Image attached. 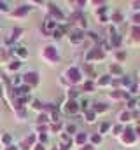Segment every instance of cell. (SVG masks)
Returning <instances> with one entry per match:
<instances>
[{
    "label": "cell",
    "mask_w": 140,
    "mask_h": 150,
    "mask_svg": "<svg viewBox=\"0 0 140 150\" xmlns=\"http://www.w3.org/2000/svg\"><path fill=\"white\" fill-rule=\"evenodd\" d=\"M28 11H30V7H28V5H23L21 9H18V11H14V14H16V16H23V14H26Z\"/></svg>",
    "instance_id": "9c48e42d"
},
{
    "label": "cell",
    "mask_w": 140,
    "mask_h": 150,
    "mask_svg": "<svg viewBox=\"0 0 140 150\" xmlns=\"http://www.w3.org/2000/svg\"><path fill=\"white\" fill-rule=\"evenodd\" d=\"M109 82H110V79H109V77H102V79L98 80V84H100V86H105V84H109Z\"/></svg>",
    "instance_id": "5bb4252c"
},
{
    "label": "cell",
    "mask_w": 140,
    "mask_h": 150,
    "mask_svg": "<svg viewBox=\"0 0 140 150\" xmlns=\"http://www.w3.org/2000/svg\"><path fill=\"white\" fill-rule=\"evenodd\" d=\"M124 133H126V134H124V142H126V143H131V142L135 140L133 131H130V129H128V131H124Z\"/></svg>",
    "instance_id": "8992f818"
},
{
    "label": "cell",
    "mask_w": 140,
    "mask_h": 150,
    "mask_svg": "<svg viewBox=\"0 0 140 150\" xmlns=\"http://www.w3.org/2000/svg\"><path fill=\"white\" fill-rule=\"evenodd\" d=\"M67 75H69L70 82H79V80H81V74H79L77 68H70L69 72H67Z\"/></svg>",
    "instance_id": "7a4b0ae2"
},
{
    "label": "cell",
    "mask_w": 140,
    "mask_h": 150,
    "mask_svg": "<svg viewBox=\"0 0 140 150\" xmlns=\"http://www.w3.org/2000/svg\"><path fill=\"white\" fill-rule=\"evenodd\" d=\"M133 21H135V23H140V14H137V16L133 18Z\"/></svg>",
    "instance_id": "484cf974"
},
{
    "label": "cell",
    "mask_w": 140,
    "mask_h": 150,
    "mask_svg": "<svg viewBox=\"0 0 140 150\" xmlns=\"http://www.w3.org/2000/svg\"><path fill=\"white\" fill-rule=\"evenodd\" d=\"M107 129H109V124H107V122H104V124L100 126V133H105Z\"/></svg>",
    "instance_id": "d6986e66"
},
{
    "label": "cell",
    "mask_w": 140,
    "mask_h": 150,
    "mask_svg": "<svg viewBox=\"0 0 140 150\" xmlns=\"http://www.w3.org/2000/svg\"><path fill=\"white\" fill-rule=\"evenodd\" d=\"M40 142H47V136L46 134H40Z\"/></svg>",
    "instance_id": "83f0119b"
},
{
    "label": "cell",
    "mask_w": 140,
    "mask_h": 150,
    "mask_svg": "<svg viewBox=\"0 0 140 150\" xmlns=\"http://www.w3.org/2000/svg\"><path fill=\"white\" fill-rule=\"evenodd\" d=\"M0 94H2V86H0Z\"/></svg>",
    "instance_id": "836d02e7"
},
{
    "label": "cell",
    "mask_w": 140,
    "mask_h": 150,
    "mask_svg": "<svg viewBox=\"0 0 140 150\" xmlns=\"http://www.w3.org/2000/svg\"><path fill=\"white\" fill-rule=\"evenodd\" d=\"M65 110H67L69 113H75L77 110H79V105H77L75 101H69V103H67V107H65Z\"/></svg>",
    "instance_id": "277c9868"
},
{
    "label": "cell",
    "mask_w": 140,
    "mask_h": 150,
    "mask_svg": "<svg viewBox=\"0 0 140 150\" xmlns=\"http://www.w3.org/2000/svg\"><path fill=\"white\" fill-rule=\"evenodd\" d=\"M49 11H51V14H53L54 18H58V19H60V18H63L61 11H58V9H56V5H53V4H51V5H49Z\"/></svg>",
    "instance_id": "5b68a950"
},
{
    "label": "cell",
    "mask_w": 140,
    "mask_h": 150,
    "mask_svg": "<svg viewBox=\"0 0 140 150\" xmlns=\"http://www.w3.org/2000/svg\"><path fill=\"white\" fill-rule=\"evenodd\" d=\"M112 42H114V44L117 45V44H119V37H114V38H112Z\"/></svg>",
    "instance_id": "f546056e"
},
{
    "label": "cell",
    "mask_w": 140,
    "mask_h": 150,
    "mask_svg": "<svg viewBox=\"0 0 140 150\" xmlns=\"http://www.w3.org/2000/svg\"><path fill=\"white\" fill-rule=\"evenodd\" d=\"M4 142H5V143H9V142H11V136H9V134H5V136H4Z\"/></svg>",
    "instance_id": "d4e9b609"
},
{
    "label": "cell",
    "mask_w": 140,
    "mask_h": 150,
    "mask_svg": "<svg viewBox=\"0 0 140 150\" xmlns=\"http://www.w3.org/2000/svg\"><path fill=\"white\" fill-rule=\"evenodd\" d=\"M34 107H35V108H42V105H40L39 101H35V103H34Z\"/></svg>",
    "instance_id": "f1b7e54d"
},
{
    "label": "cell",
    "mask_w": 140,
    "mask_h": 150,
    "mask_svg": "<svg viewBox=\"0 0 140 150\" xmlns=\"http://www.w3.org/2000/svg\"><path fill=\"white\" fill-rule=\"evenodd\" d=\"M67 129H69V133H75V126H72V124H70Z\"/></svg>",
    "instance_id": "603a6c76"
},
{
    "label": "cell",
    "mask_w": 140,
    "mask_h": 150,
    "mask_svg": "<svg viewBox=\"0 0 140 150\" xmlns=\"http://www.w3.org/2000/svg\"><path fill=\"white\" fill-rule=\"evenodd\" d=\"M86 119L91 122V120H95V112H86Z\"/></svg>",
    "instance_id": "9a60e30c"
},
{
    "label": "cell",
    "mask_w": 140,
    "mask_h": 150,
    "mask_svg": "<svg viewBox=\"0 0 140 150\" xmlns=\"http://www.w3.org/2000/svg\"><path fill=\"white\" fill-rule=\"evenodd\" d=\"M19 67H21V63H19V61H16V63H12V65H11V70H18Z\"/></svg>",
    "instance_id": "e0dca14e"
},
{
    "label": "cell",
    "mask_w": 140,
    "mask_h": 150,
    "mask_svg": "<svg viewBox=\"0 0 140 150\" xmlns=\"http://www.w3.org/2000/svg\"><path fill=\"white\" fill-rule=\"evenodd\" d=\"M14 54H16V56H21V58H25L28 52L25 51V47H19V49H16V51H14Z\"/></svg>",
    "instance_id": "30bf717a"
},
{
    "label": "cell",
    "mask_w": 140,
    "mask_h": 150,
    "mask_svg": "<svg viewBox=\"0 0 140 150\" xmlns=\"http://www.w3.org/2000/svg\"><path fill=\"white\" fill-rule=\"evenodd\" d=\"M131 33H133V37L140 38V26H135V28L131 30Z\"/></svg>",
    "instance_id": "4fadbf2b"
},
{
    "label": "cell",
    "mask_w": 140,
    "mask_h": 150,
    "mask_svg": "<svg viewBox=\"0 0 140 150\" xmlns=\"http://www.w3.org/2000/svg\"><path fill=\"white\" fill-rule=\"evenodd\" d=\"M77 96V91H70V98H75Z\"/></svg>",
    "instance_id": "4316f807"
},
{
    "label": "cell",
    "mask_w": 140,
    "mask_h": 150,
    "mask_svg": "<svg viewBox=\"0 0 140 150\" xmlns=\"http://www.w3.org/2000/svg\"><path fill=\"white\" fill-rule=\"evenodd\" d=\"M82 150H91V149H89V147H88V149H82Z\"/></svg>",
    "instance_id": "d6a6232c"
},
{
    "label": "cell",
    "mask_w": 140,
    "mask_h": 150,
    "mask_svg": "<svg viewBox=\"0 0 140 150\" xmlns=\"http://www.w3.org/2000/svg\"><path fill=\"white\" fill-rule=\"evenodd\" d=\"M0 11H7V2H0Z\"/></svg>",
    "instance_id": "44dd1931"
},
{
    "label": "cell",
    "mask_w": 140,
    "mask_h": 150,
    "mask_svg": "<svg viewBox=\"0 0 140 150\" xmlns=\"http://www.w3.org/2000/svg\"><path fill=\"white\" fill-rule=\"evenodd\" d=\"M46 119H47V115H40V117H39V122H44Z\"/></svg>",
    "instance_id": "cb8c5ba5"
},
{
    "label": "cell",
    "mask_w": 140,
    "mask_h": 150,
    "mask_svg": "<svg viewBox=\"0 0 140 150\" xmlns=\"http://www.w3.org/2000/svg\"><path fill=\"white\" fill-rule=\"evenodd\" d=\"M105 108H107V107H105V105H102V103H98V105L95 107V110H96V112H104Z\"/></svg>",
    "instance_id": "2e32d148"
},
{
    "label": "cell",
    "mask_w": 140,
    "mask_h": 150,
    "mask_svg": "<svg viewBox=\"0 0 140 150\" xmlns=\"http://www.w3.org/2000/svg\"><path fill=\"white\" fill-rule=\"evenodd\" d=\"M25 82H26V86H34V84H37V74H26L25 75Z\"/></svg>",
    "instance_id": "3957f363"
},
{
    "label": "cell",
    "mask_w": 140,
    "mask_h": 150,
    "mask_svg": "<svg viewBox=\"0 0 140 150\" xmlns=\"http://www.w3.org/2000/svg\"><path fill=\"white\" fill-rule=\"evenodd\" d=\"M91 89H93V84L91 82H86L84 84V91H91Z\"/></svg>",
    "instance_id": "ac0fdd59"
},
{
    "label": "cell",
    "mask_w": 140,
    "mask_h": 150,
    "mask_svg": "<svg viewBox=\"0 0 140 150\" xmlns=\"http://www.w3.org/2000/svg\"><path fill=\"white\" fill-rule=\"evenodd\" d=\"M121 120H130V113H128V112H124L123 115H121Z\"/></svg>",
    "instance_id": "ffe728a7"
},
{
    "label": "cell",
    "mask_w": 140,
    "mask_h": 150,
    "mask_svg": "<svg viewBox=\"0 0 140 150\" xmlns=\"http://www.w3.org/2000/svg\"><path fill=\"white\" fill-rule=\"evenodd\" d=\"M63 33H65V28H63V26H60V28L54 30V37H61Z\"/></svg>",
    "instance_id": "8fae6325"
},
{
    "label": "cell",
    "mask_w": 140,
    "mask_h": 150,
    "mask_svg": "<svg viewBox=\"0 0 140 150\" xmlns=\"http://www.w3.org/2000/svg\"><path fill=\"white\" fill-rule=\"evenodd\" d=\"M44 56H46V58H49V59H53V61H56V59L60 58V56H58V52H56V49H54V47H51V45L44 49Z\"/></svg>",
    "instance_id": "6da1fadb"
},
{
    "label": "cell",
    "mask_w": 140,
    "mask_h": 150,
    "mask_svg": "<svg viewBox=\"0 0 140 150\" xmlns=\"http://www.w3.org/2000/svg\"><path fill=\"white\" fill-rule=\"evenodd\" d=\"M35 150H44V145H37V147H35Z\"/></svg>",
    "instance_id": "4dcf8cb0"
},
{
    "label": "cell",
    "mask_w": 140,
    "mask_h": 150,
    "mask_svg": "<svg viewBox=\"0 0 140 150\" xmlns=\"http://www.w3.org/2000/svg\"><path fill=\"white\" fill-rule=\"evenodd\" d=\"M70 40H72V44H74V42H75V44L81 42V40H82V33H81V32H74L72 37H70Z\"/></svg>",
    "instance_id": "52a82bcc"
},
{
    "label": "cell",
    "mask_w": 140,
    "mask_h": 150,
    "mask_svg": "<svg viewBox=\"0 0 140 150\" xmlns=\"http://www.w3.org/2000/svg\"><path fill=\"white\" fill-rule=\"evenodd\" d=\"M75 142H77L79 145H82V143L86 142V134H77V138H75Z\"/></svg>",
    "instance_id": "7c38bea8"
},
{
    "label": "cell",
    "mask_w": 140,
    "mask_h": 150,
    "mask_svg": "<svg viewBox=\"0 0 140 150\" xmlns=\"http://www.w3.org/2000/svg\"><path fill=\"white\" fill-rule=\"evenodd\" d=\"M5 150H18V149H16V147H12V145H9V147H7Z\"/></svg>",
    "instance_id": "1f68e13d"
},
{
    "label": "cell",
    "mask_w": 140,
    "mask_h": 150,
    "mask_svg": "<svg viewBox=\"0 0 140 150\" xmlns=\"http://www.w3.org/2000/svg\"><path fill=\"white\" fill-rule=\"evenodd\" d=\"M93 58H104V52L102 51H91L88 54V59H93Z\"/></svg>",
    "instance_id": "ba28073f"
},
{
    "label": "cell",
    "mask_w": 140,
    "mask_h": 150,
    "mask_svg": "<svg viewBox=\"0 0 140 150\" xmlns=\"http://www.w3.org/2000/svg\"><path fill=\"white\" fill-rule=\"evenodd\" d=\"M91 140H93V143H98V142H100V136H98V134H95Z\"/></svg>",
    "instance_id": "7402d4cb"
}]
</instances>
